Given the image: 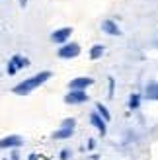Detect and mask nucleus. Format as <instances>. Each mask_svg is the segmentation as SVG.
<instances>
[{
  "mask_svg": "<svg viewBox=\"0 0 158 160\" xmlns=\"http://www.w3.org/2000/svg\"><path fill=\"white\" fill-rule=\"evenodd\" d=\"M16 72H18V67H16V55H14L8 62V74H16Z\"/></svg>",
  "mask_w": 158,
  "mask_h": 160,
  "instance_id": "15",
  "label": "nucleus"
},
{
  "mask_svg": "<svg viewBox=\"0 0 158 160\" xmlns=\"http://www.w3.org/2000/svg\"><path fill=\"white\" fill-rule=\"evenodd\" d=\"M70 35H72V28H59L51 33V41L57 45H62L70 39Z\"/></svg>",
  "mask_w": 158,
  "mask_h": 160,
  "instance_id": "4",
  "label": "nucleus"
},
{
  "mask_svg": "<svg viewBox=\"0 0 158 160\" xmlns=\"http://www.w3.org/2000/svg\"><path fill=\"white\" fill-rule=\"evenodd\" d=\"M101 31H106L107 35H121V29H119V26L113 22V20H104L101 22Z\"/></svg>",
  "mask_w": 158,
  "mask_h": 160,
  "instance_id": "8",
  "label": "nucleus"
},
{
  "mask_svg": "<svg viewBox=\"0 0 158 160\" xmlns=\"http://www.w3.org/2000/svg\"><path fill=\"white\" fill-rule=\"evenodd\" d=\"M141 102H143V96H141V94H131V98H129V109H139L141 108Z\"/></svg>",
  "mask_w": 158,
  "mask_h": 160,
  "instance_id": "13",
  "label": "nucleus"
},
{
  "mask_svg": "<svg viewBox=\"0 0 158 160\" xmlns=\"http://www.w3.org/2000/svg\"><path fill=\"white\" fill-rule=\"evenodd\" d=\"M94 147H96V141L90 139V141H88V148H90V150H94Z\"/></svg>",
  "mask_w": 158,
  "mask_h": 160,
  "instance_id": "18",
  "label": "nucleus"
},
{
  "mask_svg": "<svg viewBox=\"0 0 158 160\" xmlns=\"http://www.w3.org/2000/svg\"><path fill=\"white\" fill-rule=\"evenodd\" d=\"M145 96H146L148 100H158V82H148Z\"/></svg>",
  "mask_w": 158,
  "mask_h": 160,
  "instance_id": "12",
  "label": "nucleus"
},
{
  "mask_svg": "<svg viewBox=\"0 0 158 160\" xmlns=\"http://www.w3.org/2000/svg\"><path fill=\"white\" fill-rule=\"evenodd\" d=\"M96 113H98L101 119H104L106 123H109V121H111V113H109V109H107V108H106L101 102H98V103H96Z\"/></svg>",
  "mask_w": 158,
  "mask_h": 160,
  "instance_id": "10",
  "label": "nucleus"
},
{
  "mask_svg": "<svg viewBox=\"0 0 158 160\" xmlns=\"http://www.w3.org/2000/svg\"><path fill=\"white\" fill-rule=\"evenodd\" d=\"M113 92H115V80L113 78H109V98H113Z\"/></svg>",
  "mask_w": 158,
  "mask_h": 160,
  "instance_id": "16",
  "label": "nucleus"
},
{
  "mask_svg": "<svg viewBox=\"0 0 158 160\" xmlns=\"http://www.w3.org/2000/svg\"><path fill=\"white\" fill-rule=\"evenodd\" d=\"M29 160H37V154H29Z\"/></svg>",
  "mask_w": 158,
  "mask_h": 160,
  "instance_id": "19",
  "label": "nucleus"
},
{
  "mask_svg": "<svg viewBox=\"0 0 158 160\" xmlns=\"http://www.w3.org/2000/svg\"><path fill=\"white\" fill-rule=\"evenodd\" d=\"M104 53H106V47L101 45V43H98V45H94L92 49H90V59L92 61H98V59L104 57Z\"/></svg>",
  "mask_w": 158,
  "mask_h": 160,
  "instance_id": "11",
  "label": "nucleus"
},
{
  "mask_svg": "<svg viewBox=\"0 0 158 160\" xmlns=\"http://www.w3.org/2000/svg\"><path fill=\"white\" fill-rule=\"evenodd\" d=\"M57 55L61 59H76L80 55V45L76 41H67V43H62V47H59Z\"/></svg>",
  "mask_w": 158,
  "mask_h": 160,
  "instance_id": "2",
  "label": "nucleus"
},
{
  "mask_svg": "<svg viewBox=\"0 0 158 160\" xmlns=\"http://www.w3.org/2000/svg\"><path fill=\"white\" fill-rule=\"evenodd\" d=\"M88 102V94L86 90H70L67 96H65V103H72V106H78V103H86Z\"/></svg>",
  "mask_w": 158,
  "mask_h": 160,
  "instance_id": "3",
  "label": "nucleus"
},
{
  "mask_svg": "<svg viewBox=\"0 0 158 160\" xmlns=\"http://www.w3.org/2000/svg\"><path fill=\"white\" fill-rule=\"evenodd\" d=\"M72 133H74V129H67V127H61V129H57V131L53 133V139H55V141L70 139V137H72Z\"/></svg>",
  "mask_w": 158,
  "mask_h": 160,
  "instance_id": "9",
  "label": "nucleus"
},
{
  "mask_svg": "<svg viewBox=\"0 0 158 160\" xmlns=\"http://www.w3.org/2000/svg\"><path fill=\"white\" fill-rule=\"evenodd\" d=\"M68 156H70V150H68V148H62V150H61V154H59L61 160H68Z\"/></svg>",
  "mask_w": 158,
  "mask_h": 160,
  "instance_id": "17",
  "label": "nucleus"
},
{
  "mask_svg": "<svg viewBox=\"0 0 158 160\" xmlns=\"http://www.w3.org/2000/svg\"><path fill=\"white\" fill-rule=\"evenodd\" d=\"M74 125H76L74 117H67V119H62V123H61V127H67V129H74Z\"/></svg>",
  "mask_w": 158,
  "mask_h": 160,
  "instance_id": "14",
  "label": "nucleus"
},
{
  "mask_svg": "<svg viewBox=\"0 0 158 160\" xmlns=\"http://www.w3.org/2000/svg\"><path fill=\"white\" fill-rule=\"evenodd\" d=\"M51 76H53L51 70H41V72H37V74H33V76H29V78H26V80H22L20 84H16V86L12 88V92H14V94H18V96H27V94L33 92L35 88H39L41 84H45Z\"/></svg>",
  "mask_w": 158,
  "mask_h": 160,
  "instance_id": "1",
  "label": "nucleus"
},
{
  "mask_svg": "<svg viewBox=\"0 0 158 160\" xmlns=\"http://www.w3.org/2000/svg\"><path fill=\"white\" fill-rule=\"evenodd\" d=\"M90 123H92V125H94V127H96V129L100 131L101 137H104V135L107 133V123H106L104 119H101V117L96 113V111H92V113H90Z\"/></svg>",
  "mask_w": 158,
  "mask_h": 160,
  "instance_id": "7",
  "label": "nucleus"
},
{
  "mask_svg": "<svg viewBox=\"0 0 158 160\" xmlns=\"http://www.w3.org/2000/svg\"><path fill=\"white\" fill-rule=\"evenodd\" d=\"M94 84V78L90 76H78V78H72L68 82V88L70 90H88V86Z\"/></svg>",
  "mask_w": 158,
  "mask_h": 160,
  "instance_id": "5",
  "label": "nucleus"
},
{
  "mask_svg": "<svg viewBox=\"0 0 158 160\" xmlns=\"http://www.w3.org/2000/svg\"><path fill=\"white\" fill-rule=\"evenodd\" d=\"M23 145V139L20 135H8V137L0 139V148H18Z\"/></svg>",
  "mask_w": 158,
  "mask_h": 160,
  "instance_id": "6",
  "label": "nucleus"
}]
</instances>
